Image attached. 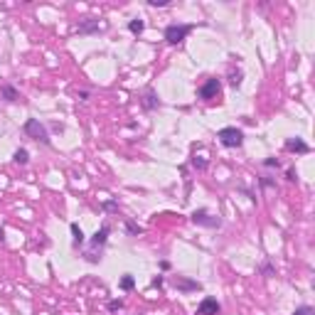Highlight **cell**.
I'll return each instance as SVG.
<instances>
[{
    "label": "cell",
    "instance_id": "1",
    "mask_svg": "<svg viewBox=\"0 0 315 315\" xmlns=\"http://www.w3.org/2000/svg\"><path fill=\"white\" fill-rule=\"evenodd\" d=\"M217 138H219V143L224 146V148H239L241 143H244V133L234 128V126H227V128H222L219 133H217Z\"/></svg>",
    "mask_w": 315,
    "mask_h": 315
},
{
    "label": "cell",
    "instance_id": "2",
    "mask_svg": "<svg viewBox=\"0 0 315 315\" xmlns=\"http://www.w3.org/2000/svg\"><path fill=\"white\" fill-rule=\"evenodd\" d=\"M25 133H27L30 138H35L37 143H44V146L49 143V136H47V128H44V126L39 123L37 118H30V121L25 123Z\"/></svg>",
    "mask_w": 315,
    "mask_h": 315
},
{
    "label": "cell",
    "instance_id": "3",
    "mask_svg": "<svg viewBox=\"0 0 315 315\" xmlns=\"http://www.w3.org/2000/svg\"><path fill=\"white\" fill-rule=\"evenodd\" d=\"M190 30H192V25H167L165 27V39L170 44H180L182 39L190 35Z\"/></svg>",
    "mask_w": 315,
    "mask_h": 315
},
{
    "label": "cell",
    "instance_id": "4",
    "mask_svg": "<svg viewBox=\"0 0 315 315\" xmlns=\"http://www.w3.org/2000/svg\"><path fill=\"white\" fill-rule=\"evenodd\" d=\"M192 222L199 224V227H209V229H214V227H219V224H222V219H219V217H212V214H209V212H204V209H199V212L192 214Z\"/></svg>",
    "mask_w": 315,
    "mask_h": 315
},
{
    "label": "cell",
    "instance_id": "5",
    "mask_svg": "<svg viewBox=\"0 0 315 315\" xmlns=\"http://www.w3.org/2000/svg\"><path fill=\"white\" fill-rule=\"evenodd\" d=\"M219 94V81L217 79H207L199 89V99H214Z\"/></svg>",
    "mask_w": 315,
    "mask_h": 315
},
{
    "label": "cell",
    "instance_id": "6",
    "mask_svg": "<svg viewBox=\"0 0 315 315\" xmlns=\"http://www.w3.org/2000/svg\"><path fill=\"white\" fill-rule=\"evenodd\" d=\"M219 313V303L214 298H204L197 308V315H217Z\"/></svg>",
    "mask_w": 315,
    "mask_h": 315
},
{
    "label": "cell",
    "instance_id": "7",
    "mask_svg": "<svg viewBox=\"0 0 315 315\" xmlns=\"http://www.w3.org/2000/svg\"><path fill=\"white\" fill-rule=\"evenodd\" d=\"M286 148H288V151H296V153H308V151H311L308 143H303L301 138H288V141H286Z\"/></svg>",
    "mask_w": 315,
    "mask_h": 315
},
{
    "label": "cell",
    "instance_id": "8",
    "mask_svg": "<svg viewBox=\"0 0 315 315\" xmlns=\"http://www.w3.org/2000/svg\"><path fill=\"white\" fill-rule=\"evenodd\" d=\"M175 288H182V291H199V283L195 281H185V278H175Z\"/></svg>",
    "mask_w": 315,
    "mask_h": 315
},
{
    "label": "cell",
    "instance_id": "9",
    "mask_svg": "<svg viewBox=\"0 0 315 315\" xmlns=\"http://www.w3.org/2000/svg\"><path fill=\"white\" fill-rule=\"evenodd\" d=\"M106 234H109V224H104V227H101V232H96V234H94V239H91V241H94V246H101V244L106 241Z\"/></svg>",
    "mask_w": 315,
    "mask_h": 315
},
{
    "label": "cell",
    "instance_id": "10",
    "mask_svg": "<svg viewBox=\"0 0 315 315\" xmlns=\"http://www.w3.org/2000/svg\"><path fill=\"white\" fill-rule=\"evenodd\" d=\"M96 30H101L99 20H91V22H86V25H81V27H79V32H96Z\"/></svg>",
    "mask_w": 315,
    "mask_h": 315
},
{
    "label": "cell",
    "instance_id": "11",
    "mask_svg": "<svg viewBox=\"0 0 315 315\" xmlns=\"http://www.w3.org/2000/svg\"><path fill=\"white\" fill-rule=\"evenodd\" d=\"M143 27H146V22H143V20H131V25H128V30H131L133 35H141V32H143Z\"/></svg>",
    "mask_w": 315,
    "mask_h": 315
},
{
    "label": "cell",
    "instance_id": "12",
    "mask_svg": "<svg viewBox=\"0 0 315 315\" xmlns=\"http://www.w3.org/2000/svg\"><path fill=\"white\" fill-rule=\"evenodd\" d=\"M72 234H74V246L84 244V232L79 229V224H72Z\"/></svg>",
    "mask_w": 315,
    "mask_h": 315
},
{
    "label": "cell",
    "instance_id": "13",
    "mask_svg": "<svg viewBox=\"0 0 315 315\" xmlns=\"http://www.w3.org/2000/svg\"><path fill=\"white\" fill-rule=\"evenodd\" d=\"M2 96H5L7 101H15V99H20V96H17V91H15L12 86H2Z\"/></svg>",
    "mask_w": 315,
    "mask_h": 315
},
{
    "label": "cell",
    "instance_id": "14",
    "mask_svg": "<svg viewBox=\"0 0 315 315\" xmlns=\"http://www.w3.org/2000/svg\"><path fill=\"white\" fill-rule=\"evenodd\" d=\"M30 160V156H27V151L25 148H20V151H15V162H20V165H25Z\"/></svg>",
    "mask_w": 315,
    "mask_h": 315
},
{
    "label": "cell",
    "instance_id": "15",
    "mask_svg": "<svg viewBox=\"0 0 315 315\" xmlns=\"http://www.w3.org/2000/svg\"><path fill=\"white\" fill-rule=\"evenodd\" d=\"M158 106V99L153 91H148V96H146V109H156Z\"/></svg>",
    "mask_w": 315,
    "mask_h": 315
},
{
    "label": "cell",
    "instance_id": "16",
    "mask_svg": "<svg viewBox=\"0 0 315 315\" xmlns=\"http://www.w3.org/2000/svg\"><path fill=\"white\" fill-rule=\"evenodd\" d=\"M121 288H123V291H131V288H133V276H123Z\"/></svg>",
    "mask_w": 315,
    "mask_h": 315
},
{
    "label": "cell",
    "instance_id": "17",
    "mask_svg": "<svg viewBox=\"0 0 315 315\" xmlns=\"http://www.w3.org/2000/svg\"><path fill=\"white\" fill-rule=\"evenodd\" d=\"M293 315H315V311L311 308V306H303V308H298Z\"/></svg>",
    "mask_w": 315,
    "mask_h": 315
},
{
    "label": "cell",
    "instance_id": "18",
    "mask_svg": "<svg viewBox=\"0 0 315 315\" xmlns=\"http://www.w3.org/2000/svg\"><path fill=\"white\" fill-rule=\"evenodd\" d=\"M192 165H195V167H199V170H204V167H207V162H204L202 158H195V160H192Z\"/></svg>",
    "mask_w": 315,
    "mask_h": 315
},
{
    "label": "cell",
    "instance_id": "19",
    "mask_svg": "<svg viewBox=\"0 0 315 315\" xmlns=\"http://www.w3.org/2000/svg\"><path fill=\"white\" fill-rule=\"evenodd\" d=\"M264 165H266V167H278V160H276V158H266Z\"/></svg>",
    "mask_w": 315,
    "mask_h": 315
},
{
    "label": "cell",
    "instance_id": "20",
    "mask_svg": "<svg viewBox=\"0 0 315 315\" xmlns=\"http://www.w3.org/2000/svg\"><path fill=\"white\" fill-rule=\"evenodd\" d=\"M148 2H151L153 7H165V5H167V0H148Z\"/></svg>",
    "mask_w": 315,
    "mask_h": 315
},
{
    "label": "cell",
    "instance_id": "21",
    "mask_svg": "<svg viewBox=\"0 0 315 315\" xmlns=\"http://www.w3.org/2000/svg\"><path fill=\"white\" fill-rule=\"evenodd\" d=\"M0 241H2V229H0Z\"/></svg>",
    "mask_w": 315,
    "mask_h": 315
}]
</instances>
